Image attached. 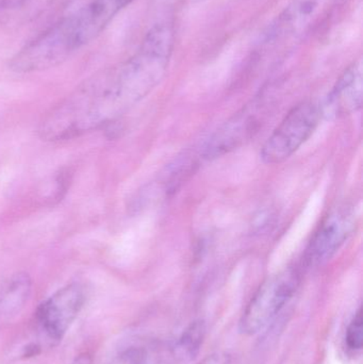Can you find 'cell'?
I'll return each mask as SVG.
<instances>
[{"label":"cell","instance_id":"cell-2","mask_svg":"<svg viewBox=\"0 0 363 364\" xmlns=\"http://www.w3.org/2000/svg\"><path fill=\"white\" fill-rule=\"evenodd\" d=\"M83 47L74 15L47 28L15 53L9 68L17 74H29L55 68Z\"/></svg>","mask_w":363,"mask_h":364},{"label":"cell","instance_id":"cell-13","mask_svg":"<svg viewBox=\"0 0 363 364\" xmlns=\"http://www.w3.org/2000/svg\"><path fill=\"white\" fill-rule=\"evenodd\" d=\"M109 1L112 4V6H114L115 10L119 13L121 10H123V9H125L126 6H128L130 4H132L134 0H109Z\"/></svg>","mask_w":363,"mask_h":364},{"label":"cell","instance_id":"cell-14","mask_svg":"<svg viewBox=\"0 0 363 364\" xmlns=\"http://www.w3.org/2000/svg\"><path fill=\"white\" fill-rule=\"evenodd\" d=\"M23 1V0H0V11L15 8V6H19Z\"/></svg>","mask_w":363,"mask_h":364},{"label":"cell","instance_id":"cell-4","mask_svg":"<svg viewBox=\"0 0 363 364\" xmlns=\"http://www.w3.org/2000/svg\"><path fill=\"white\" fill-rule=\"evenodd\" d=\"M87 301L85 288L81 284H67L45 299L34 312L38 341L36 352L43 346L53 348L63 339Z\"/></svg>","mask_w":363,"mask_h":364},{"label":"cell","instance_id":"cell-15","mask_svg":"<svg viewBox=\"0 0 363 364\" xmlns=\"http://www.w3.org/2000/svg\"><path fill=\"white\" fill-rule=\"evenodd\" d=\"M70 364H92V357L89 354L80 355Z\"/></svg>","mask_w":363,"mask_h":364},{"label":"cell","instance_id":"cell-9","mask_svg":"<svg viewBox=\"0 0 363 364\" xmlns=\"http://www.w3.org/2000/svg\"><path fill=\"white\" fill-rule=\"evenodd\" d=\"M363 81L362 61L354 62L339 77L321 107L322 115L341 117L353 114L362 106Z\"/></svg>","mask_w":363,"mask_h":364},{"label":"cell","instance_id":"cell-5","mask_svg":"<svg viewBox=\"0 0 363 364\" xmlns=\"http://www.w3.org/2000/svg\"><path fill=\"white\" fill-rule=\"evenodd\" d=\"M321 117V107L315 102L296 105L264 143L260 151L262 161L278 164L289 159L313 136Z\"/></svg>","mask_w":363,"mask_h":364},{"label":"cell","instance_id":"cell-12","mask_svg":"<svg viewBox=\"0 0 363 364\" xmlns=\"http://www.w3.org/2000/svg\"><path fill=\"white\" fill-rule=\"evenodd\" d=\"M345 348L352 354L362 352L363 344L362 308L356 311L350 321L345 336Z\"/></svg>","mask_w":363,"mask_h":364},{"label":"cell","instance_id":"cell-1","mask_svg":"<svg viewBox=\"0 0 363 364\" xmlns=\"http://www.w3.org/2000/svg\"><path fill=\"white\" fill-rule=\"evenodd\" d=\"M174 46V23L161 21L147 32L131 58L110 70L115 89L127 112L162 82Z\"/></svg>","mask_w":363,"mask_h":364},{"label":"cell","instance_id":"cell-6","mask_svg":"<svg viewBox=\"0 0 363 364\" xmlns=\"http://www.w3.org/2000/svg\"><path fill=\"white\" fill-rule=\"evenodd\" d=\"M350 0H292L264 32V43L300 38L325 23Z\"/></svg>","mask_w":363,"mask_h":364},{"label":"cell","instance_id":"cell-8","mask_svg":"<svg viewBox=\"0 0 363 364\" xmlns=\"http://www.w3.org/2000/svg\"><path fill=\"white\" fill-rule=\"evenodd\" d=\"M356 224V214L352 208L332 210L313 233L300 265L307 269L328 262L353 235Z\"/></svg>","mask_w":363,"mask_h":364},{"label":"cell","instance_id":"cell-16","mask_svg":"<svg viewBox=\"0 0 363 364\" xmlns=\"http://www.w3.org/2000/svg\"><path fill=\"white\" fill-rule=\"evenodd\" d=\"M202 364H224L220 359H211V360L207 361V363Z\"/></svg>","mask_w":363,"mask_h":364},{"label":"cell","instance_id":"cell-11","mask_svg":"<svg viewBox=\"0 0 363 364\" xmlns=\"http://www.w3.org/2000/svg\"><path fill=\"white\" fill-rule=\"evenodd\" d=\"M31 280L27 274H16L0 290V316L12 318L19 314L29 299Z\"/></svg>","mask_w":363,"mask_h":364},{"label":"cell","instance_id":"cell-3","mask_svg":"<svg viewBox=\"0 0 363 364\" xmlns=\"http://www.w3.org/2000/svg\"><path fill=\"white\" fill-rule=\"evenodd\" d=\"M304 271L300 264L291 265L264 280L241 316V333L254 336L264 331L292 301Z\"/></svg>","mask_w":363,"mask_h":364},{"label":"cell","instance_id":"cell-7","mask_svg":"<svg viewBox=\"0 0 363 364\" xmlns=\"http://www.w3.org/2000/svg\"><path fill=\"white\" fill-rule=\"evenodd\" d=\"M270 105L264 96H258L243 107L209 139L202 158L212 160L221 157L254 138L271 113Z\"/></svg>","mask_w":363,"mask_h":364},{"label":"cell","instance_id":"cell-10","mask_svg":"<svg viewBox=\"0 0 363 364\" xmlns=\"http://www.w3.org/2000/svg\"><path fill=\"white\" fill-rule=\"evenodd\" d=\"M205 336L204 323H192L178 337L157 344L158 364H183L193 360L204 343Z\"/></svg>","mask_w":363,"mask_h":364}]
</instances>
